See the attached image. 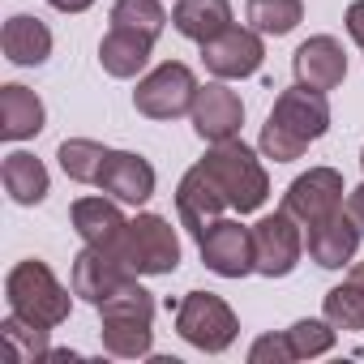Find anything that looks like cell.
Segmentation results:
<instances>
[{
  "label": "cell",
  "mask_w": 364,
  "mask_h": 364,
  "mask_svg": "<svg viewBox=\"0 0 364 364\" xmlns=\"http://www.w3.org/2000/svg\"><path fill=\"white\" fill-rule=\"evenodd\" d=\"M330 133V103L321 90H309V86H287L266 124H262V137H257V150L262 159H274V163H291L300 159L313 141H321Z\"/></svg>",
  "instance_id": "cell-1"
},
{
  "label": "cell",
  "mask_w": 364,
  "mask_h": 364,
  "mask_svg": "<svg viewBox=\"0 0 364 364\" xmlns=\"http://www.w3.org/2000/svg\"><path fill=\"white\" fill-rule=\"evenodd\" d=\"M202 167L219 180V189L228 193L232 210L240 215H257L270 198V176H266V163L253 146H245L240 137H228V141H210V150L202 154Z\"/></svg>",
  "instance_id": "cell-2"
},
{
  "label": "cell",
  "mask_w": 364,
  "mask_h": 364,
  "mask_svg": "<svg viewBox=\"0 0 364 364\" xmlns=\"http://www.w3.org/2000/svg\"><path fill=\"white\" fill-rule=\"evenodd\" d=\"M73 287H65L52 266L43 257H26L18 262L9 274H5V300H9V313L26 317V321H39L48 330L65 326L69 321V309H73Z\"/></svg>",
  "instance_id": "cell-3"
},
{
  "label": "cell",
  "mask_w": 364,
  "mask_h": 364,
  "mask_svg": "<svg viewBox=\"0 0 364 364\" xmlns=\"http://www.w3.org/2000/svg\"><path fill=\"white\" fill-rule=\"evenodd\" d=\"M176 334L185 338L189 347L206 351V355H223L236 334H240V317L236 309L215 296V291H189L185 300L176 304Z\"/></svg>",
  "instance_id": "cell-4"
},
{
  "label": "cell",
  "mask_w": 364,
  "mask_h": 364,
  "mask_svg": "<svg viewBox=\"0 0 364 364\" xmlns=\"http://www.w3.org/2000/svg\"><path fill=\"white\" fill-rule=\"evenodd\" d=\"M198 73L185 65V60H163L154 65L150 73L137 77V90H133V107L137 116L146 120H180L193 112V99H198Z\"/></svg>",
  "instance_id": "cell-5"
},
{
  "label": "cell",
  "mask_w": 364,
  "mask_h": 364,
  "mask_svg": "<svg viewBox=\"0 0 364 364\" xmlns=\"http://www.w3.org/2000/svg\"><path fill=\"white\" fill-rule=\"evenodd\" d=\"M116 253H120V262L133 274H176V266H180V236H176L171 219L146 210V215L129 219L124 240L116 245Z\"/></svg>",
  "instance_id": "cell-6"
},
{
  "label": "cell",
  "mask_w": 364,
  "mask_h": 364,
  "mask_svg": "<svg viewBox=\"0 0 364 364\" xmlns=\"http://www.w3.org/2000/svg\"><path fill=\"white\" fill-rule=\"evenodd\" d=\"M253 270L262 279H287L304 257V228L279 206L274 215H262L253 228Z\"/></svg>",
  "instance_id": "cell-7"
},
{
  "label": "cell",
  "mask_w": 364,
  "mask_h": 364,
  "mask_svg": "<svg viewBox=\"0 0 364 364\" xmlns=\"http://www.w3.org/2000/svg\"><path fill=\"white\" fill-rule=\"evenodd\" d=\"M343 202H347V185H343V171H334V167L300 171L283 193V210L300 228H313V223L330 219L334 210H343Z\"/></svg>",
  "instance_id": "cell-8"
},
{
  "label": "cell",
  "mask_w": 364,
  "mask_h": 364,
  "mask_svg": "<svg viewBox=\"0 0 364 364\" xmlns=\"http://www.w3.org/2000/svg\"><path fill=\"white\" fill-rule=\"evenodd\" d=\"M262 60H266V35H257L253 26L232 22L223 35L202 43V65L219 82H245L262 69Z\"/></svg>",
  "instance_id": "cell-9"
},
{
  "label": "cell",
  "mask_w": 364,
  "mask_h": 364,
  "mask_svg": "<svg viewBox=\"0 0 364 364\" xmlns=\"http://www.w3.org/2000/svg\"><path fill=\"white\" fill-rule=\"evenodd\" d=\"M223 210H232L228 193L219 189V180L202 163H193L185 176H180V185H176V219H180V228H185L193 240H202V232L210 223H219Z\"/></svg>",
  "instance_id": "cell-10"
},
{
  "label": "cell",
  "mask_w": 364,
  "mask_h": 364,
  "mask_svg": "<svg viewBox=\"0 0 364 364\" xmlns=\"http://www.w3.org/2000/svg\"><path fill=\"white\" fill-rule=\"evenodd\" d=\"M202 249V262L210 274L219 279H245V274H257L253 270V232L240 228V219H219L202 232L198 240Z\"/></svg>",
  "instance_id": "cell-11"
},
{
  "label": "cell",
  "mask_w": 364,
  "mask_h": 364,
  "mask_svg": "<svg viewBox=\"0 0 364 364\" xmlns=\"http://www.w3.org/2000/svg\"><path fill=\"white\" fill-rule=\"evenodd\" d=\"M189 120H193V133H198L206 146H210V141H228V137H240L245 103H240V95H236L228 82L210 77L206 86H198V99H193Z\"/></svg>",
  "instance_id": "cell-12"
},
{
  "label": "cell",
  "mask_w": 364,
  "mask_h": 364,
  "mask_svg": "<svg viewBox=\"0 0 364 364\" xmlns=\"http://www.w3.org/2000/svg\"><path fill=\"white\" fill-rule=\"evenodd\" d=\"M129 279H137L124 262H120V253L116 249H95V245H82V253L73 257V274H69V287H73V296L77 300H86V304H103L112 291H120Z\"/></svg>",
  "instance_id": "cell-13"
},
{
  "label": "cell",
  "mask_w": 364,
  "mask_h": 364,
  "mask_svg": "<svg viewBox=\"0 0 364 364\" xmlns=\"http://www.w3.org/2000/svg\"><path fill=\"white\" fill-rule=\"evenodd\" d=\"M154 185H159L154 163L133 150H112L99 171V193L116 198L120 206H146L154 198Z\"/></svg>",
  "instance_id": "cell-14"
},
{
  "label": "cell",
  "mask_w": 364,
  "mask_h": 364,
  "mask_svg": "<svg viewBox=\"0 0 364 364\" xmlns=\"http://www.w3.org/2000/svg\"><path fill=\"white\" fill-rule=\"evenodd\" d=\"M291 73H296L300 86L330 95L347 77V52H343V43L334 35H309L291 56Z\"/></svg>",
  "instance_id": "cell-15"
},
{
  "label": "cell",
  "mask_w": 364,
  "mask_h": 364,
  "mask_svg": "<svg viewBox=\"0 0 364 364\" xmlns=\"http://www.w3.org/2000/svg\"><path fill=\"white\" fill-rule=\"evenodd\" d=\"M360 240H364V232L351 223L347 210H334L330 219L304 228V249H309V257H313L321 270H343V266H351Z\"/></svg>",
  "instance_id": "cell-16"
},
{
  "label": "cell",
  "mask_w": 364,
  "mask_h": 364,
  "mask_svg": "<svg viewBox=\"0 0 364 364\" xmlns=\"http://www.w3.org/2000/svg\"><path fill=\"white\" fill-rule=\"evenodd\" d=\"M69 223H73V232L82 236V245H95V249H116V245L124 240V228H129L120 202L107 198V193H99V198H77V202L69 206Z\"/></svg>",
  "instance_id": "cell-17"
},
{
  "label": "cell",
  "mask_w": 364,
  "mask_h": 364,
  "mask_svg": "<svg viewBox=\"0 0 364 364\" xmlns=\"http://www.w3.org/2000/svg\"><path fill=\"white\" fill-rule=\"evenodd\" d=\"M43 129H48V107L31 86H22V82L0 86V137L5 141H31Z\"/></svg>",
  "instance_id": "cell-18"
},
{
  "label": "cell",
  "mask_w": 364,
  "mask_h": 364,
  "mask_svg": "<svg viewBox=\"0 0 364 364\" xmlns=\"http://www.w3.org/2000/svg\"><path fill=\"white\" fill-rule=\"evenodd\" d=\"M52 48H56V39H52L48 22H39V18H31V14H14V18L5 22V31H0V52H5V60L18 65V69H39V65H48Z\"/></svg>",
  "instance_id": "cell-19"
},
{
  "label": "cell",
  "mask_w": 364,
  "mask_h": 364,
  "mask_svg": "<svg viewBox=\"0 0 364 364\" xmlns=\"http://www.w3.org/2000/svg\"><path fill=\"white\" fill-rule=\"evenodd\" d=\"M150 52H154V39L150 35H137V31H120L112 26L103 39H99V65L107 77H141L146 65H150Z\"/></svg>",
  "instance_id": "cell-20"
},
{
  "label": "cell",
  "mask_w": 364,
  "mask_h": 364,
  "mask_svg": "<svg viewBox=\"0 0 364 364\" xmlns=\"http://www.w3.org/2000/svg\"><path fill=\"white\" fill-rule=\"evenodd\" d=\"M0 185H5L14 206H39L52 193V176L43 159H35L31 150H9L5 163H0Z\"/></svg>",
  "instance_id": "cell-21"
},
{
  "label": "cell",
  "mask_w": 364,
  "mask_h": 364,
  "mask_svg": "<svg viewBox=\"0 0 364 364\" xmlns=\"http://www.w3.org/2000/svg\"><path fill=\"white\" fill-rule=\"evenodd\" d=\"M171 26L189 43H206L232 26V0H176L171 5Z\"/></svg>",
  "instance_id": "cell-22"
},
{
  "label": "cell",
  "mask_w": 364,
  "mask_h": 364,
  "mask_svg": "<svg viewBox=\"0 0 364 364\" xmlns=\"http://www.w3.org/2000/svg\"><path fill=\"white\" fill-rule=\"evenodd\" d=\"M99 343L116 360H146L154 351V321H141V317H99Z\"/></svg>",
  "instance_id": "cell-23"
},
{
  "label": "cell",
  "mask_w": 364,
  "mask_h": 364,
  "mask_svg": "<svg viewBox=\"0 0 364 364\" xmlns=\"http://www.w3.org/2000/svg\"><path fill=\"white\" fill-rule=\"evenodd\" d=\"M107 146L95 141V137H65L56 159H60V171L73 180V185H99V171L107 163Z\"/></svg>",
  "instance_id": "cell-24"
},
{
  "label": "cell",
  "mask_w": 364,
  "mask_h": 364,
  "mask_svg": "<svg viewBox=\"0 0 364 364\" xmlns=\"http://www.w3.org/2000/svg\"><path fill=\"white\" fill-rule=\"evenodd\" d=\"M245 22L266 39H283L304 22V0H249Z\"/></svg>",
  "instance_id": "cell-25"
},
{
  "label": "cell",
  "mask_w": 364,
  "mask_h": 364,
  "mask_svg": "<svg viewBox=\"0 0 364 364\" xmlns=\"http://www.w3.org/2000/svg\"><path fill=\"white\" fill-rule=\"evenodd\" d=\"M167 22H171V14L159 0H116L112 5V26H120V31H137V35L159 39L167 31Z\"/></svg>",
  "instance_id": "cell-26"
},
{
  "label": "cell",
  "mask_w": 364,
  "mask_h": 364,
  "mask_svg": "<svg viewBox=\"0 0 364 364\" xmlns=\"http://www.w3.org/2000/svg\"><path fill=\"white\" fill-rule=\"evenodd\" d=\"M0 338L14 347L18 360H48V351H52V343H48L52 330L39 326V321H26V317H18V313H9L5 321H0Z\"/></svg>",
  "instance_id": "cell-27"
},
{
  "label": "cell",
  "mask_w": 364,
  "mask_h": 364,
  "mask_svg": "<svg viewBox=\"0 0 364 364\" xmlns=\"http://www.w3.org/2000/svg\"><path fill=\"white\" fill-rule=\"evenodd\" d=\"M321 317H326L334 330H364V291H360L351 279H343L338 287L326 291Z\"/></svg>",
  "instance_id": "cell-28"
},
{
  "label": "cell",
  "mask_w": 364,
  "mask_h": 364,
  "mask_svg": "<svg viewBox=\"0 0 364 364\" xmlns=\"http://www.w3.org/2000/svg\"><path fill=\"white\" fill-rule=\"evenodd\" d=\"M287 338H291L296 360H317V355L334 351L338 330H334L326 317H300V321H291V326H287Z\"/></svg>",
  "instance_id": "cell-29"
},
{
  "label": "cell",
  "mask_w": 364,
  "mask_h": 364,
  "mask_svg": "<svg viewBox=\"0 0 364 364\" xmlns=\"http://www.w3.org/2000/svg\"><path fill=\"white\" fill-rule=\"evenodd\" d=\"M99 317H141V321H154V296L137 279H129L120 291H112L99 304Z\"/></svg>",
  "instance_id": "cell-30"
},
{
  "label": "cell",
  "mask_w": 364,
  "mask_h": 364,
  "mask_svg": "<svg viewBox=\"0 0 364 364\" xmlns=\"http://www.w3.org/2000/svg\"><path fill=\"white\" fill-rule=\"evenodd\" d=\"M291 360H296V351H291L287 330L262 334V338H253V347H249V364H291Z\"/></svg>",
  "instance_id": "cell-31"
},
{
  "label": "cell",
  "mask_w": 364,
  "mask_h": 364,
  "mask_svg": "<svg viewBox=\"0 0 364 364\" xmlns=\"http://www.w3.org/2000/svg\"><path fill=\"white\" fill-rule=\"evenodd\" d=\"M343 26H347L351 43L364 52V0H351V5H347V14H343Z\"/></svg>",
  "instance_id": "cell-32"
},
{
  "label": "cell",
  "mask_w": 364,
  "mask_h": 364,
  "mask_svg": "<svg viewBox=\"0 0 364 364\" xmlns=\"http://www.w3.org/2000/svg\"><path fill=\"white\" fill-rule=\"evenodd\" d=\"M343 210H347V215H351V223L364 232V180H360L355 189H347V202H343Z\"/></svg>",
  "instance_id": "cell-33"
},
{
  "label": "cell",
  "mask_w": 364,
  "mask_h": 364,
  "mask_svg": "<svg viewBox=\"0 0 364 364\" xmlns=\"http://www.w3.org/2000/svg\"><path fill=\"white\" fill-rule=\"evenodd\" d=\"M48 5H52L56 14H86L95 0H48Z\"/></svg>",
  "instance_id": "cell-34"
},
{
  "label": "cell",
  "mask_w": 364,
  "mask_h": 364,
  "mask_svg": "<svg viewBox=\"0 0 364 364\" xmlns=\"http://www.w3.org/2000/svg\"><path fill=\"white\" fill-rule=\"evenodd\" d=\"M347 279H351V283L364 291V262H351V266H347Z\"/></svg>",
  "instance_id": "cell-35"
},
{
  "label": "cell",
  "mask_w": 364,
  "mask_h": 364,
  "mask_svg": "<svg viewBox=\"0 0 364 364\" xmlns=\"http://www.w3.org/2000/svg\"><path fill=\"white\" fill-rule=\"evenodd\" d=\"M360 167H364V150H360Z\"/></svg>",
  "instance_id": "cell-36"
}]
</instances>
